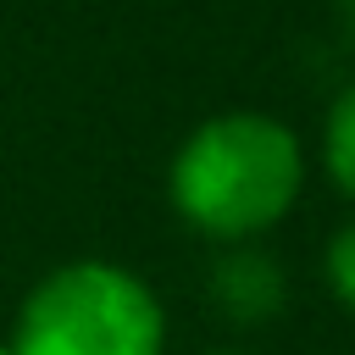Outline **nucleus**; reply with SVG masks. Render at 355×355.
Returning <instances> with one entry per match:
<instances>
[{
  "instance_id": "6",
  "label": "nucleus",
  "mask_w": 355,
  "mask_h": 355,
  "mask_svg": "<svg viewBox=\"0 0 355 355\" xmlns=\"http://www.w3.org/2000/svg\"><path fill=\"white\" fill-rule=\"evenodd\" d=\"M333 11H338V28H344V39L355 44V0H333Z\"/></svg>"
},
{
  "instance_id": "8",
  "label": "nucleus",
  "mask_w": 355,
  "mask_h": 355,
  "mask_svg": "<svg viewBox=\"0 0 355 355\" xmlns=\"http://www.w3.org/2000/svg\"><path fill=\"white\" fill-rule=\"evenodd\" d=\"M0 355H11V349H6V344H0Z\"/></svg>"
},
{
  "instance_id": "1",
  "label": "nucleus",
  "mask_w": 355,
  "mask_h": 355,
  "mask_svg": "<svg viewBox=\"0 0 355 355\" xmlns=\"http://www.w3.org/2000/svg\"><path fill=\"white\" fill-rule=\"evenodd\" d=\"M305 189V144L272 111H216L183 133L166 166L172 211L222 244H255L294 211Z\"/></svg>"
},
{
  "instance_id": "3",
  "label": "nucleus",
  "mask_w": 355,
  "mask_h": 355,
  "mask_svg": "<svg viewBox=\"0 0 355 355\" xmlns=\"http://www.w3.org/2000/svg\"><path fill=\"white\" fill-rule=\"evenodd\" d=\"M211 300L233 322H272L288 305V272L261 244H227L211 266Z\"/></svg>"
},
{
  "instance_id": "2",
  "label": "nucleus",
  "mask_w": 355,
  "mask_h": 355,
  "mask_svg": "<svg viewBox=\"0 0 355 355\" xmlns=\"http://www.w3.org/2000/svg\"><path fill=\"white\" fill-rule=\"evenodd\" d=\"M11 355H166V311L122 261H61L17 305Z\"/></svg>"
},
{
  "instance_id": "5",
  "label": "nucleus",
  "mask_w": 355,
  "mask_h": 355,
  "mask_svg": "<svg viewBox=\"0 0 355 355\" xmlns=\"http://www.w3.org/2000/svg\"><path fill=\"white\" fill-rule=\"evenodd\" d=\"M322 272H327V288L338 294V305H349V311H355V222H344V227L327 239Z\"/></svg>"
},
{
  "instance_id": "7",
  "label": "nucleus",
  "mask_w": 355,
  "mask_h": 355,
  "mask_svg": "<svg viewBox=\"0 0 355 355\" xmlns=\"http://www.w3.org/2000/svg\"><path fill=\"white\" fill-rule=\"evenodd\" d=\"M211 355H244V349H211Z\"/></svg>"
},
{
  "instance_id": "4",
  "label": "nucleus",
  "mask_w": 355,
  "mask_h": 355,
  "mask_svg": "<svg viewBox=\"0 0 355 355\" xmlns=\"http://www.w3.org/2000/svg\"><path fill=\"white\" fill-rule=\"evenodd\" d=\"M322 166L327 178L355 200V83L338 89V100L322 116Z\"/></svg>"
}]
</instances>
